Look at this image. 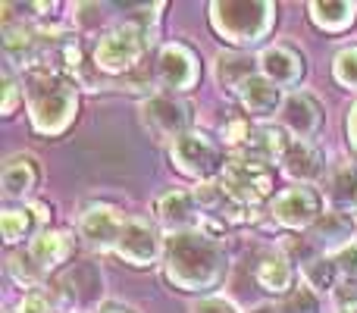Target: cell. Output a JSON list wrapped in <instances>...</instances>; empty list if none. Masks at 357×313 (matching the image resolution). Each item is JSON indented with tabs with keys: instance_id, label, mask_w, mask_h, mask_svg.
<instances>
[{
	"instance_id": "6da1fadb",
	"label": "cell",
	"mask_w": 357,
	"mask_h": 313,
	"mask_svg": "<svg viewBox=\"0 0 357 313\" xmlns=\"http://www.w3.org/2000/svg\"><path fill=\"white\" fill-rule=\"evenodd\" d=\"M163 273L167 282L178 291H210L226 279L229 257L226 247L207 232H178L169 235L163 251Z\"/></svg>"
},
{
	"instance_id": "7a4b0ae2",
	"label": "cell",
	"mask_w": 357,
	"mask_h": 313,
	"mask_svg": "<svg viewBox=\"0 0 357 313\" xmlns=\"http://www.w3.org/2000/svg\"><path fill=\"white\" fill-rule=\"evenodd\" d=\"M29 113L31 129L38 135H60L73 125L79 113V94L73 82L63 79L60 69L41 66L31 75V94H29Z\"/></svg>"
},
{
	"instance_id": "3957f363",
	"label": "cell",
	"mask_w": 357,
	"mask_h": 313,
	"mask_svg": "<svg viewBox=\"0 0 357 313\" xmlns=\"http://www.w3.org/2000/svg\"><path fill=\"white\" fill-rule=\"evenodd\" d=\"M276 6L270 0H216L210 6V25L235 47L260 44L273 29Z\"/></svg>"
},
{
	"instance_id": "277c9868",
	"label": "cell",
	"mask_w": 357,
	"mask_h": 313,
	"mask_svg": "<svg viewBox=\"0 0 357 313\" xmlns=\"http://www.w3.org/2000/svg\"><path fill=\"white\" fill-rule=\"evenodd\" d=\"M169 157H173V166L178 172L201 178V182H213L226 169L222 144L204 135V132H185L182 138H176L173 148H169Z\"/></svg>"
},
{
	"instance_id": "5b68a950",
	"label": "cell",
	"mask_w": 357,
	"mask_h": 313,
	"mask_svg": "<svg viewBox=\"0 0 357 313\" xmlns=\"http://www.w3.org/2000/svg\"><path fill=\"white\" fill-rule=\"evenodd\" d=\"M148 44H151V35L142 31L138 25H132V22L116 25V29L107 31L98 41V47H94V66L107 75L129 72V69L142 60Z\"/></svg>"
},
{
	"instance_id": "8992f818",
	"label": "cell",
	"mask_w": 357,
	"mask_h": 313,
	"mask_svg": "<svg viewBox=\"0 0 357 313\" xmlns=\"http://www.w3.org/2000/svg\"><path fill=\"white\" fill-rule=\"evenodd\" d=\"M220 182L232 191L238 201H245L251 210L260 207L264 197L273 194V185H276V169L270 163H260L245 154L226 160V169H222Z\"/></svg>"
},
{
	"instance_id": "52a82bcc",
	"label": "cell",
	"mask_w": 357,
	"mask_h": 313,
	"mask_svg": "<svg viewBox=\"0 0 357 313\" xmlns=\"http://www.w3.org/2000/svg\"><path fill=\"white\" fill-rule=\"evenodd\" d=\"M142 125L160 142H176L185 132H191V107L176 94H151L138 107Z\"/></svg>"
},
{
	"instance_id": "ba28073f",
	"label": "cell",
	"mask_w": 357,
	"mask_h": 313,
	"mask_svg": "<svg viewBox=\"0 0 357 313\" xmlns=\"http://www.w3.org/2000/svg\"><path fill=\"white\" fill-rule=\"evenodd\" d=\"M270 216L276 226L282 229H314L317 220L323 216V197L317 188L310 185H295V188H285L282 194L273 197L270 204Z\"/></svg>"
},
{
	"instance_id": "9c48e42d",
	"label": "cell",
	"mask_w": 357,
	"mask_h": 313,
	"mask_svg": "<svg viewBox=\"0 0 357 313\" xmlns=\"http://www.w3.org/2000/svg\"><path fill=\"white\" fill-rule=\"evenodd\" d=\"M167 251L160 238V229L148 220H126L123 235L116 241V254L126 260L129 266H154L160 260V254Z\"/></svg>"
},
{
	"instance_id": "30bf717a",
	"label": "cell",
	"mask_w": 357,
	"mask_h": 313,
	"mask_svg": "<svg viewBox=\"0 0 357 313\" xmlns=\"http://www.w3.org/2000/svg\"><path fill=\"white\" fill-rule=\"evenodd\" d=\"M100 291H104V276H100L98 264L91 260H79L73 264L56 282V295L69 304V307H94L100 301Z\"/></svg>"
},
{
	"instance_id": "8fae6325",
	"label": "cell",
	"mask_w": 357,
	"mask_h": 313,
	"mask_svg": "<svg viewBox=\"0 0 357 313\" xmlns=\"http://www.w3.org/2000/svg\"><path fill=\"white\" fill-rule=\"evenodd\" d=\"M123 226H126V220L119 216L116 207H110V204H94V207H88L85 213H82L79 235L91 247H98V251H116Z\"/></svg>"
},
{
	"instance_id": "7c38bea8",
	"label": "cell",
	"mask_w": 357,
	"mask_h": 313,
	"mask_svg": "<svg viewBox=\"0 0 357 313\" xmlns=\"http://www.w3.org/2000/svg\"><path fill=\"white\" fill-rule=\"evenodd\" d=\"M157 79L163 88H169V94L188 91L197 82V56L178 41L163 44L157 56Z\"/></svg>"
},
{
	"instance_id": "4fadbf2b",
	"label": "cell",
	"mask_w": 357,
	"mask_h": 313,
	"mask_svg": "<svg viewBox=\"0 0 357 313\" xmlns=\"http://www.w3.org/2000/svg\"><path fill=\"white\" fill-rule=\"evenodd\" d=\"M154 213L160 220V226H167L173 235L201 232V207L195 201V191H178V188L167 191V194H160Z\"/></svg>"
},
{
	"instance_id": "5bb4252c",
	"label": "cell",
	"mask_w": 357,
	"mask_h": 313,
	"mask_svg": "<svg viewBox=\"0 0 357 313\" xmlns=\"http://www.w3.org/2000/svg\"><path fill=\"white\" fill-rule=\"evenodd\" d=\"M282 125L295 135V142H310L323 125V107L307 91L289 94L282 104Z\"/></svg>"
},
{
	"instance_id": "9a60e30c",
	"label": "cell",
	"mask_w": 357,
	"mask_h": 313,
	"mask_svg": "<svg viewBox=\"0 0 357 313\" xmlns=\"http://www.w3.org/2000/svg\"><path fill=\"white\" fill-rule=\"evenodd\" d=\"M260 75L270 79L273 85H298L304 75V56L289 44H270L264 54L257 56Z\"/></svg>"
},
{
	"instance_id": "2e32d148",
	"label": "cell",
	"mask_w": 357,
	"mask_h": 313,
	"mask_svg": "<svg viewBox=\"0 0 357 313\" xmlns=\"http://www.w3.org/2000/svg\"><path fill=\"white\" fill-rule=\"evenodd\" d=\"M38 185H41V166H38V160L31 154L10 157L3 163V172H0L3 197H10V201H25L29 194H35Z\"/></svg>"
},
{
	"instance_id": "e0dca14e",
	"label": "cell",
	"mask_w": 357,
	"mask_h": 313,
	"mask_svg": "<svg viewBox=\"0 0 357 313\" xmlns=\"http://www.w3.org/2000/svg\"><path fill=\"white\" fill-rule=\"evenodd\" d=\"M44 207H6L0 213V235H3V245H22V241H35L44 232Z\"/></svg>"
},
{
	"instance_id": "ac0fdd59",
	"label": "cell",
	"mask_w": 357,
	"mask_h": 313,
	"mask_svg": "<svg viewBox=\"0 0 357 313\" xmlns=\"http://www.w3.org/2000/svg\"><path fill=\"white\" fill-rule=\"evenodd\" d=\"M73 251H75V238L69 232H60V229H44L29 245V257L35 260L41 273H50L60 264H66L73 257Z\"/></svg>"
},
{
	"instance_id": "d6986e66",
	"label": "cell",
	"mask_w": 357,
	"mask_h": 313,
	"mask_svg": "<svg viewBox=\"0 0 357 313\" xmlns=\"http://www.w3.org/2000/svg\"><path fill=\"white\" fill-rule=\"evenodd\" d=\"M282 172L289 178H295V182L307 185L326 172V157H323V151L310 142H291L289 151H285V157H282Z\"/></svg>"
},
{
	"instance_id": "ffe728a7",
	"label": "cell",
	"mask_w": 357,
	"mask_h": 313,
	"mask_svg": "<svg viewBox=\"0 0 357 313\" xmlns=\"http://www.w3.org/2000/svg\"><path fill=\"white\" fill-rule=\"evenodd\" d=\"M254 279H257V285L266 291V295H285L289 298L291 285H295V270H291V260L285 257L282 251L276 254H264V257L257 260V266H254Z\"/></svg>"
},
{
	"instance_id": "44dd1931",
	"label": "cell",
	"mask_w": 357,
	"mask_h": 313,
	"mask_svg": "<svg viewBox=\"0 0 357 313\" xmlns=\"http://www.w3.org/2000/svg\"><path fill=\"white\" fill-rule=\"evenodd\" d=\"M238 98H241V107H245L248 116H257V119L273 116V113L282 110V104H285L282 88L273 85V82L264 79V75H254V79L238 91Z\"/></svg>"
},
{
	"instance_id": "7402d4cb",
	"label": "cell",
	"mask_w": 357,
	"mask_h": 313,
	"mask_svg": "<svg viewBox=\"0 0 357 313\" xmlns=\"http://www.w3.org/2000/svg\"><path fill=\"white\" fill-rule=\"evenodd\" d=\"M326 201L329 210L351 216L357 210V166L342 163L326 176Z\"/></svg>"
},
{
	"instance_id": "603a6c76",
	"label": "cell",
	"mask_w": 357,
	"mask_h": 313,
	"mask_svg": "<svg viewBox=\"0 0 357 313\" xmlns=\"http://www.w3.org/2000/svg\"><path fill=\"white\" fill-rule=\"evenodd\" d=\"M289 138H285L282 129H273V125H260V129L251 132L248 144L241 148V154L251 157V160H260V163H282L285 151H289Z\"/></svg>"
},
{
	"instance_id": "cb8c5ba5",
	"label": "cell",
	"mask_w": 357,
	"mask_h": 313,
	"mask_svg": "<svg viewBox=\"0 0 357 313\" xmlns=\"http://www.w3.org/2000/svg\"><path fill=\"white\" fill-rule=\"evenodd\" d=\"M310 19L323 31H345L357 19L354 0H314L310 3Z\"/></svg>"
},
{
	"instance_id": "d4e9b609",
	"label": "cell",
	"mask_w": 357,
	"mask_h": 313,
	"mask_svg": "<svg viewBox=\"0 0 357 313\" xmlns=\"http://www.w3.org/2000/svg\"><path fill=\"white\" fill-rule=\"evenodd\" d=\"M351 232H357L354 220L348 213H339V210H326V213L317 220L314 226V238L310 241H320L326 251H339V247L351 245Z\"/></svg>"
},
{
	"instance_id": "484cf974",
	"label": "cell",
	"mask_w": 357,
	"mask_h": 313,
	"mask_svg": "<svg viewBox=\"0 0 357 313\" xmlns=\"http://www.w3.org/2000/svg\"><path fill=\"white\" fill-rule=\"evenodd\" d=\"M220 88H229V91H241L248 82L254 79V60L238 50H226V54L216 56V69H213Z\"/></svg>"
},
{
	"instance_id": "4316f807",
	"label": "cell",
	"mask_w": 357,
	"mask_h": 313,
	"mask_svg": "<svg viewBox=\"0 0 357 313\" xmlns=\"http://www.w3.org/2000/svg\"><path fill=\"white\" fill-rule=\"evenodd\" d=\"M35 47L38 38L25 25H6L3 29V54L13 66H35Z\"/></svg>"
},
{
	"instance_id": "83f0119b",
	"label": "cell",
	"mask_w": 357,
	"mask_h": 313,
	"mask_svg": "<svg viewBox=\"0 0 357 313\" xmlns=\"http://www.w3.org/2000/svg\"><path fill=\"white\" fill-rule=\"evenodd\" d=\"M304 282L314 291H333L339 282V270H335L333 257H314L304 266Z\"/></svg>"
},
{
	"instance_id": "f1b7e54d",
	"label": "cell",
	"mask_w": 357,
	"mask_h": 313,
	"mask_svg": "<svg viewBox=\"0 0 357 313\" xmlns=\"http://www.w3.org/2000/svg\"><path fill=\"white\" fill-rule=\"evenodd\" d=\"M333 79L339 82L345 91H354L357 94V44H348L335 54L333 60Z\"/></svg>"
},
{
	"instance_id": "f546056e",
	"label": "cell",
	"mask_w": 357,
	"mask_h": 313,
	"mask_svg": "<svg viewBox=\"0 0 357 313\" xmlns=\"http://www.w3.org/2000/svg\"><path fill=\"white\" fill-rule=\"evenodd\" d=\"M6 273H10V279L16 285H22V289H31V285H38L44 279V273L38 270V264L29 257V251L13 254L10 264H6Z\"/></svg>"
},
{
	"instance_id": "4dcf8cb0",
	"label": "cell",
	"mask_w": 357,
	"mask_h": 313,
	"mask_svg": "<svg viewBox=\"0 0 357 313\" xmlns=\"http://www.w3.org/2000/svg\"><path fill=\"white\" fill-rule=\"evenodd\" d=\"M282 313H320V301H317V291L307 282L298 285L282 304Z\"/></svg>"
},
{
	"instance_id": "1f68e13d",
	"label": "cell",
	"mask_w": 357,
	"mask_h": 313,
	"mask_svg": "<svg viewBox=\"0 0 357 313\" xmlns=\"http://www.w3.org/2000/svg\"><path fill=\"white\" fill-rule=\"evenodd\" d=\"M335 264V270H339V279H345V282H354L357 279V241H351V245L339 247V251L329 254Z\"/></svg>"
},
{
	"instance_id": "d6a6232c",
	"label": "cell",
	"mask_w": 357,
	"mask_h": 313,
	"mask_svg": "<svg viewBox=\"0 0 357 313\" xmlns=\"http://www.w3.org/2000/svg\"><path fill=\"white\" fill-rule=\"evenodd\" d=\"M251 123H248V119H229L226 125H222V144H229V148H245L248 144V138H251Z\"/></svg>"
},
{
	"instance_id": "836d02e7",
	"label": "cell",
	"mask_w": 357,
	"mask_h": 313,
	"mask_svg": "<svg viewBox=\"0 0 357 313\" xmlns=\"http://www.w3.org/2000/svg\"><path fill=\"white\" fill-rule=\"evenodd\" d=\"M16 313H56V307H54V301H50L44 291L35 289V291H25V295H22Z\"/></svg>"
},
{
	"instance_id": "e575fe53",
	"label": "cell",
	"mask_w": 357,
	"mask_h": 313,
	"mask_svg": "<svg viewBox=\"0 0 357 313\" xmlns=\"http://www.w3.org/2000/svg\"><path fill=\"white\" fill-rule=\"evenodd\" d=\"M19 100H22V88H19V82L13 79L10 72H6V75H3V104H0L3 116H13V113H16Z\"/></svg>"
},
{
	"instance_id": "d590c367",
	"label": "cell",
	"mask_w": 357,
	"mask_h": 313,
	"mask_svg": "<svg viewBox=\"0 0 357 313\" xmlns=\"http://www.w3.org/2000/svg\"><path fill=\"white\" fill-rule=\"evenodd\" d=\"M191 313H238V307L232 301H226V298H201L191 307Z\"/></svg>"
},
{
	"instance_id": "8d00e7d4",
	"label": "cell",
	"mask_w": 357,
	"mask_h": 313,
	"mask_svg": "<svg viewBox=\"0 0 357 313\" xmlns=\"http://www.w3.org/2000/svg\"><path fill=\"white\" fill-rule=\"evenodd\" d=\"M345 132H348V144L357 151V104L348 110V119H345Z\"/></svg>"
},
{
	"instance_id": "74e56055",
	"label": "cell",
	"mask_w": 357,
	"mask_h": 313,
	"mask_svg": "<svg viewBox=\"0 0 357 313\" xmlns=\"http://www.w3.org/2000/svg\"><path fill=\"white\" fill-rule=\"evenodd\" d=\"M94 313H132V310H126V307H119V304H100Z\"/></svg>"
},
{
	"instance_id": "f35d334b",
	"label": "cell",
	"mask_w": 357,
	"mask_h": 313,
	"mask_svg": "<svg viewBox=\"0 0 357 313\" xmlns=\"http://www.w3.org/2000/svg\"><path fill=\"white\" fill-rule=\"evenodd\" d=\"M335 313H357V304H348V301H342L339 307H335Z\"/></svg>"
},
{
	"instance_id": "ab89813d",
	"label": "cell",
	"mask_w": 357,
	"mask_h": 313,
	"mask_svg": "<svg viewBox=\"0 0 357 313\" xmlns=\"http://www.w3.org/2000/svg\"><path fill=\"white\" fill-rule=\"evenodd\" d=\"M251 313H282V310H276L273 304H260V307H254Z\"/></svg>"
}]
</instances>
